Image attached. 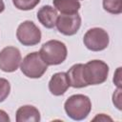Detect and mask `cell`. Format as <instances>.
Instances as JSON below:
<instances>
[{"mask_svg":"<svg viewBox=\"0 0 122 122\" xmlns=\"http://www.w3.org/2000/svg\"><path fill=\"white\" fill-rule=\"evenodd\" d=\"M64 109L70 118L80 121L87 118L90 114L92 111V102L87 95L73 94L66 100Z\"/></svg>","mask_w":122,"mask_h":122,"instance_id":"cell-1","label":"cell"},{"mask_svg":"<svg viewBox=\"0 0 122 122\" xmlns=\"http://www.w3.org/2000/svg\"><path fill=\"white\" fill-rule=\"evenodd\" d=\"M39 53L48 66H54L59 65L66 60L68 50L63 42L53 39L44 43L39 51Z\"/></svg>","mask_w":122,"mask_h":122,"instance_id":"cell-2","label":"cell"},{"mask_svg":"<svg viewBox=\"0 0 122 122\" xmlns=\"http://www.w3.org/2000/svg\"><path fill=\"white\" fill-rule=\"evenodd\" d=\"M109 74V66L102 60H91L83 66V76L87 86L104 83Z\"/></svg>","mask_w":122,"mask_h":122,"instance_id":"cell-3","label":"cell"},{"mask_svg":"<svg viewBox=\"0 0 122 122\" xmlns=\"http://www.w3.org/2000/svg\"><path fill=\"white\" fill-rule=\"evenodd\" d=\"M20 69L23 74L29 78H40L46 72L48 65L38 51H33L24 57L23 61H21Z\"/></svg>","mask_w":122,"mask_h":122,"instance_id":"cell-4","label":"cell"},{"mask_svg":"<svg viewBox=\"0 0 122 122\" xmlns=\"http://www.w3.org/2000/svg\"><path fill=\"white\" fill-rule=\"evenodd\" d=\"M83 43L86 48L92 51L105 50L110 43L108 32L101 28H92L87 30L83 37Z\"/></svg>","mask_w":122,"mask_h":122,"instance_id":"cell-5","label":"cell"},{"mask_svg":"<svg viewBox=\"0 0 122 122\" xmlns=\"http://www.w3.org/2000/svg\"><path fill=\"white\" fill-rule=\"evenodd\" d=\"M16 37L23 46H35L41 41V30L32 21L27 20L18 26Z\"/></svg>","mask_w":122,"mask_h":122,"instance_id":"cell-6","label":"cell"},{"mask_svg":"<svg viewBox=\"0 0 122 122\" xmlns=\"http://www.w3.org/2000/svg\"><path fill=\"white\" fill-rule=\"evenodd\" d=\"M21 61V52L16 47L8 46L0 51V70L5 72L15 71Z\"/></svg>","mask_w":122,"mask_h":122,"instance_id":"cell-7","label":"cell"},{"mask_svg":"<svg viewBox=\"0 0 122 122\" xmlns=\"http://www.w3.org/2000/svg\"><path fill=\"white\" fill-rule=\"evenodd\" d=\"M57 30L67 36L75 34L81 26V16L78 12L72 14H63L58 15L56 24Z\"/></svg>","mask_w":122,"mask_h":122,"instance_id":"cell-8","label":"cell"},{"mask_svg":"<svg viewBox=\"0 0 122 122\" xmlns=\"http://www.w3.org/2000/svg\"><path fill=\"white\" fill-rule=\"evenodd\" d=\"M70 87L71 86L68 75L63 71L54 73L49 82V90L51 93L55 96L63 95Z\"/></svg>","mask_w":122,"mask_h":122,"instance_id":"cell-9","label":"cell"},{"mask_svg":"<svg viewBox=\"0 0 122 122\" xmlns=\"http://www.w3.org/2000/svg\"><path fill=\"white\" fill-rule=\"evenodd\" d=\"M57 17V10L50 5L41 7L37 11L38 21L47 29H52L55 27Z\"/></svg>","mask_w":122,"mask_h":122,"instance_id":"cell-10","label":"cell"},{"mask_svg":"<svg viewBox=\"0 0 122 122\" xmlns=\"http://www.w3.org/2000/svg\"><path fill=\"white\" fill-rule=\"evenodd\" d=\"M83 66L84 64H74L72 65L69 71L66 72L70 81V86L72 88H85L87 87V84L84 80L83 76Z\"/></svg>","mask_w":122,"mask_h":122,"instance_id":"cell-11","label":"cell"},{"mask_svg":"<svg viewBox=\"0 0 122 122\" xmlns=\"http://www.w3.org/2000/svg\"><path fill=\"white\" fill-rule=\"evenodd\" d=\"M39 111L31 105H25L20 107L16 111V121L17 122H38L40 121Z\"/></svg>","mask_w":122,"mask_h":122,"instance_id":"cell-12","label":"cell"},{"mask_svg":"<svg viewBox=\"0 0 122 122\" xmlns=\"http://www.w3.org/2000/svg\"><path fill=\"white\" fill-rule=\"evenodd\" d=\"M52 3L55 10L63 14L76 13L81 8L79 0H53Z\"/></svg>","mask_w":122,"mask_h":122,"instance_id":"cell-13","label":"cell"},{"mask_svg":"<svg viewBox=\"0 0 122 122\" xmlns=\"http://www.w3.org/2000/svg\"><path fill=\"white\" fill-rule=\"evenodd\" d=\"M103 8L112 14H120L122 12V0H103Z\"/></svg>","mask_w":122,"mask_h":122,"instance_id":"cell-14","label":"cell"},{"mask_svg":"<svg viewBox=\"0 0 122 122\" xmlns=\"http://www.w3.org/2000/svg\"><path fill=\"white\" fill-rule=\"evenodd\" d=\"M40 0H12L14 7L21 10H30L34 9Z\"/></svg>","mask_w":122,"mask_h":122,"instance_id":"cell-15","label":"cell"},{"mask_svg":"<svg viewBox=\"0 0 122 122\" xmlns=\"http://www.w3.org/2000/svg\"><path fill=\"white\" fill-rule=\"evenodd\" d=\"M10 84L5 78H0V102H3L10 94Z\"/></svg>","mask_w":122,"mask_h":122,"instance_id":"cell-16","label":"cell"},{"mask_svg":"<svg viewBox=\"0 0 122 122\" xmlns=\"http://www.w3.org/2000/svg\"><path fill=\"white\" fill-rule=\"evenodd\" d=\"M121 88H118L112 94V102L118 110H121Z\"/></svg>","mask_w":122,"mask_h":122,"instance_id":"cell-17","label":"cell"},{"mask_svg":"<svg viewBox=\"0 0 122 122\" xmlns=\"http://www.w3.org/2000/svg\"><path fill=\"white\" fill-rule=\"evenodd\" d=\"M0 121H2V122H10V116L3 110H0Z\"/></svg>","mask_w":122,"mask_h":122,"instance_id":"cell-18","label":"cell"},{"mask_svg":"<svg viewBox=\"0 0 122 122\" xmlns=\"http://www.w3.org/2000/svg\"><path fill=\"white\" fill-rule=\"evenodd\" d=\"M119 73H120V68L117 69L116 73H115V76L113 77V82L115 83V85L118 88H120V76H119Z\"/></svg>","mask_w":122,"mask_h":122,"instance_id":"cell-19","label":"cell"},{"mask_svg":"<svg viewBox=\"0 0 122 122\" xmlns=\"http://www.w3.org/2000/svg\"><path fill=\"white\" fill-rule=\"evenodd\" d=\"M96 119H99V120H103V121H106V120H112V118L111 117H109V116H106L104 113H100V114H98L96 117H94L93 118V120H96Z\"/></svg>","mask_w":122,"mask_h":122,"instance_id":"cell-20","label":"cell"},{"mask_svg":"<svg viewBox=\"0 0 122 122\" xmlns=\"http://www.w3.org/2000/svg\"><path fill=\"white\" fill-rule=\"evenodd\" d=\"M5 10V4L3 2V0H0V13L3 12Z\"/></svg>","mask_w":122,"mask_h":122,"instance_id":"cell-21","label":"cell"}]
</instances>
